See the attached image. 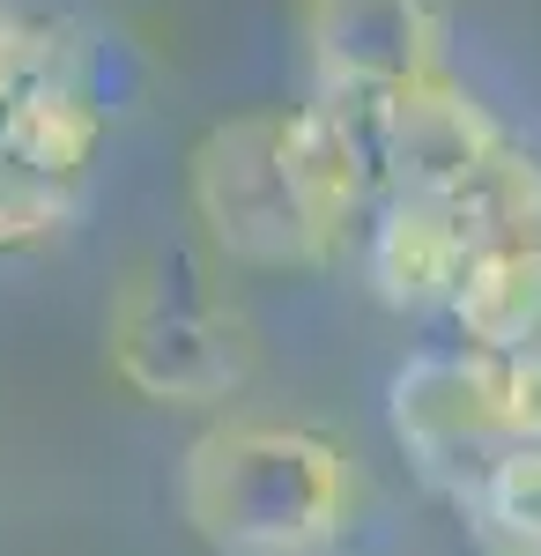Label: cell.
<instances>
[{
  "label": "cell",
  "mask_w": 541,
  "mask_h": 556,
  "mask_svg": "<svg viewBox=\"0 0 541 556\" xmlns=\"http://www.w3.org/2000/svg\"><path fill=\"white\" fill-rule=\"evenodd\" d=\"M178 513L215 556H327L356 513V468L327 430L230 416L186 445Z\"/></svg>",
  "instance_id": "1"
},
{
  "label": "cell",
  "mask_w": 541,
  "mask_h": 556,
  "mask_svg": "<svg viewBox=\"0 0 541 556\" xmlns=\"http://www.w3.org/2000/svg\"><path fill=\"white\" fill-rule=\"evenodd\" d=\"M104 356L112 379L156 408H223L260 371L223 260L201 245H149L126 267L104 312Z\"/></svg>",
  "instance_id": "2"
},
{
  "label": "cell",
  "mask_w": 541,
  "mask_h": 556,
  "mask_svg": "<svg viewBox=\"0 0 541 556\" xmlns=\"http://www.w3.org/2000/svg\"><path fill=\"white\" fill-rule=\"evenodd\" d=\"M186 208L201 223V245L246 275H312L341 260L290 178L282 112L215 119L186 156Z\"/></svg>",
  "instance_id": "3"
},
{
  "label": "cell",
  "mask_w": 541,
  "mask_h": 556,
  "mask_svg": "<svg viewBox=\"0 0 541 556\" xmlns=\"http://www.w3.org/2000/svg\"><path fill=\"white\" fill-rule=\"evenodd\" d=\"M386 424H393V445L408 453V468L467 513L482 475L519 445L504 356H482V349L460 342L416 349L386 386Z\"/></svg>",
  "instance_id": "4"
},
{
  "label": "cell",
  "mask_w": 541,
  "mask_h": 556,
  "mask_svg": "<svg viewBox=\"0 0 541 556\" xmlns=\"http://www.w3.org/2000/svg\"><path fill=\"white\" fill-rule=\"evenodd\" d=\"M297 45L312 97L364 104L445 67L453 0H297Z\"/></svg>",
  "instance_id": "5"
},
{
  "label": "cell",
  "mask_w": 541,
  "mask_h": 556,
  "mask_svg": "<svg viewBox=\"0 0 541 556\" xmlns=\"http://www.w3.org/2000/svg\"><path fill=\"white\" fill-rule=\"evenodd\" d=\"M504 141H512V127L482 104V89L460 83L453 67H438L372 104L378 201H453Z\"/></svg>",
  "instance_id": "6"
},
{
  "label": "cell",
  "mask_w": 541,
  "mask_h": 556,
  "mask_svg": "<svg viewBox=\"0 0 541 556\" xmlns=\"http://www.w3.org/2000/svg\"><path fill=\"white\" fill-rule=\"evenodd\" d=\"M282 156L304 193L312 223L327 230L334 253H349L356 230H372L378 215V156H372V112L364 104H334L304 97L282 112Z\"/></svg>",
  "instance_id": "7"
},
{
  "label": "cell",
  "mask_w": 541,
  "mask_h": 556,
  "mask_svg": "<svg viewBox=\"0 0 541 556\" xmlns=\"http://www.w3.org/2000/svg\"><path fill=\"white\" fill-rule=\"evenodd\" d=\"M364 267L393 312H445L475 260L460 245L445 201H378L364 230Z\"/></svg>",
  "instance_id": "8"
},
{
  "label": "cell",
  "mask_w": 541,
  "mask_h": 556,
  "mask_svg": "<svg viewBox=\"0 0 541 556\" xmlns=\"http://www.w3.org/2000/svg\"><path fill=\"white\" fill-rule=\"evenodd\" d=\"M445 312H453V327H460V349L541 356V245L482 253Z\"/></svg>",
  "instance_id": "9"
},
{
  "label": "cell",
  "mask_w": 541,
  "mask_h": 556,
  "mask_svg": "<svg viewBox=\"0 0 541 556\" xmlns=\"http://www.w3.org/2000/svg\"><path fill=\"white\" fill-rule=\"evenodd\" d=\"M445 215H453L467 260L512 253V245H541V149H527L512 134L498 156L445 201Z\"/></svg>",
  "instance_id": "10"
},
{
  "label": "cell",
  "mask_w": 541,
  "mask_h": 556,
  "mask_svg": "<svg viewBox=\"0 0 541 556\" xmlns=\"http://www.w3.org/2000/svg\"><path fill=\"white\" fill-rule=\"evenodd\" d=\"M83 208L75 178H52L45 164H30L23 149L0 141V253H30L45 238H60Z\"/></svg>",
  "instance_id": "11"
},
{
  "label": "cell",
  "mask_w": 541,
  "mask_h": 556,
  "mask_svg": "<svg viewBox=\"0 0 541 556\" xmlns=\"http://www.w3.org/2000/svg\"><path fill=\"white\" fill-rule=\"evenodd\" d=\"M467 519H475L504 556H541V445H512L498 468L482 475Z\"/></svg>",
  "instance_id": "12"
}]
</instances>
